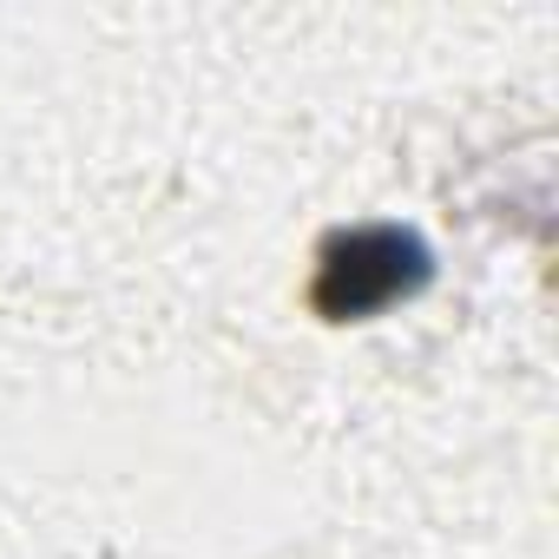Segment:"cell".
Wrapping results in <instances>:
<instances>
[{"label":"cell","instance_id":"obj_1","mask_svg":"<svg viewBox=\"0 0 559 559\" xmlns=\"http://www.w3.org/2000/svg\"><path fill=\"white\" fill-rule=\"evenodd\" d=\"M415 270H421L415 237H402V230H362V237H349V250H343V257H330V263H323V284L349 276V284H343V290H330L323 304H330V310H376V304H389L395 290H408V284H415Z\"/></svg>","mask_w":559,"mask_h":559}]
</instances>
